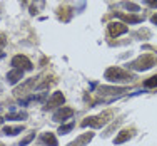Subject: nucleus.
I'll list each match as a JSON object with an SVG mask.
<instances>
[{
  "instance_id": "412c9836",
  "label": "nucleus",
  "mask_w": 157,
  "mask_h": 146,
  "mask_svg": "<svg viewBox=\"0 0 157 146\" xmlns=\"http://www.w3.org/2000/svg\"><path fill=\"white\" fill-rule=\"evenodd\" d=\"M35 2H37V3H39V5H40V7H42V5H44V0H35ZM37 12H39V9H37V7H35V5H32V7H30V14H32V15H35V14H37Z\"/></svg>"
},
{
  "instance_id": "39448f33",
  "label": "nucleus",
  "mask_w": 157,
  "mask_h": 146,
  "mask_svg": "<svg viewBox=\"0 0 157 146\" xmlns=\"http://www.w3.org/2000/svg\"><path fill=\"white\" fill-rule=\"evenodd\" d=\"M63 101H65V97H63L62 92H54L50 97H48V101L45 103V106H44V109L48 111V109H54V107H59L63 104Z\"/></svg>"
},
{
  "instance_id": "7ed1b4c3",
  "label": "nucleus",
  "mask_w": 157,
  "mask_h": 146,
  "mask_svg": "<svg viewBox=\"0 0 157 146\" xmlns=\"http://www.w3.org/2000/svg\"><path fill=\"white\" fill-rule=\"evenodd\" d=\"M109 116H110L109 113H105L104 116L100 114V116H90V118H85L84 121L80 123V126L82 128H87V126L89 128H102V126H105L107 123H109V119H107Z\"/></svg>"
},
{
  "instance_id": "9b49d317",
  "label": "nucleus",
  "mask_w": 157,
  "mask_h": 146,
  "mask_svg": "<svg viewBox=\"0 0 157 146\" xmlns=\"http://www.w3.org/2000/svg\"><path fill=\"white\" fill-rule=\"evenodd\" d=\"M22 77H24V71H22V69H15V67H13V69L7 74V82H9L10 86H13V84H17Z\"/></svg>"
},
{
  "instance_id": "4be33fe9",
  "label": "nucleus",
  "mask_w": 157,
  "mask_h": 146,
  "mask_svg": "<svg viewBox=\"0 0 157 146\" xmlns=\"http://www.w3.org/2000/svg\"><path fill=\"white\" fill-rule=\"evenodd\" d=\"M144 3L149 7H157V0H144Z\"/></svg>"
},
{
  "instance_id": "4468645a",
  "label": "nucleus",
  "mask_w": 157,
  "mask_h": 146,
  "mask_svg": "<svg viewBox=\"0 0 157 146\" xmlns=\"http://www.w3.org/2000/svg\"><path fill=\"white\" fill-rule=\"evenodd\" d=\"M40 140H42L44 144H48V146H57V138H55L54 133H44L42 136H40Z\"/></svg>"
},
{
  "instance_id": "0eeeda50",
  "label": "nucleus",
  "mask_w": 157,
  "mask_h": 146,
  "mask_svg": "<svg viewBox=\"0 0 157 146\" xmlns=\"http://www.w3.org/2000/svg\"><path fill=\"white\" fill-rule=\"evenodd\" d=\"M74 116V109L72 107H60V109H57L54 113V121L55 123H63L67 121V119H70Z\"/></svg>"
},
{
  "instance_id": "f3484780",
  "label": "nucleus",
  "mask_w": 157,
  "mask_h": 146,
  "mask_svg": "<svg viewBox=\"0 0 157 146\" xmlns=\"http://www.w3.org/2000/svg\"><path fill=\"white\" fill-rule=\"evenodd\" d=\"M121 7H124V9H127V10H132V12H139L140 10V7L137 5V3H132V2H122Z\"/></svg>"
},
{
  "instance_id": "bb28decb",
  "label": "nucleus",
  "mask_w": 157,
  "mask_h": 146,
  "mask_svg": "<svg viewBox=\"0 0 157 146\" xmlns=\"http://www.w3.org/2000/svg\"><path fill=\"white\" fill-rule=\"evenodd\" d=\"M0 146H5V144H2V143H0Z\"/></svg>"
},
{
  "instance_id": "9d476101",
  "label": "nucleus",
  "mask_w": 157,
  "mask_h": 146,
  "mask_svg": "<svg viewBox=\"0 0 157 146\" xmlns=\"http://www.w3.org/2000/svg\"><path fill=\"white\" fill-rule=\"evenodd\" d=\"M115 17H119L121 20L127 22V24H139V22L144 20V17H142V15H132V14H124V12H117V14H115Z\"/></svg>"
},
{
  "instance_id": "5701e85b",
  "label": "nucleus",
  "mask_w": 157,
  "mask_h": 146,
  "mask_svg": "<svg viewBox=\"0 0 157 146\" xmlns=\"http://www.w3.org/2000/svg\"><path fill=\"white\" fill-rule=\"evenodd\" d=\"M5 44H7L5 37H3V35H0V49H3V47H5Z\"/></svg>"
},
{
  "instance_id": "2eb2a0df",
  "label": "nucleus",
  "mask_w": 157,
  "mask_h": 146,
  "mask_svg": "<svg viewBox=\"0 0 157 146\" xmlns=\"http://www.w3.org/2000/svg\"><path fill=\"white\" fill-rule=\"evenodd\" d=\"M24 131V126H5V128L2 129V134H5V136H13V134H18Z\"/></svg>"
},
{
  "instance_id": "a211bd4d",
  "label": "nucleus",
  "mask_w": 157,
  "mask_h": 146,
  "mask_svg": "<svg viewBox=\"0 0 157 146\" xmlns=\"http://www.w3.org/2000/svg\"><path fill=\"white\" fill-rule=\"evenodd\" d=\"M144 87H147V89L157 87V76H152V77H149V79H145L144 81Z\"/></svg>"
},
{
  "instance_id": "6ab92c4d",
  "label": "nucleus",
  "mask_w": 157,
  "mask_h": 146,
  "mask_svg": "<svg viewBox=\"0 0 157 146\" xmlns=\"http://www.w3.org/2000/svg\"><path fill=\"white\" fill-rule=\"evenodd\" d=\"M33 138H35V133H30V134H27V136L24 138V140L20 141V143H18V146H27L29 143H30V141L33 140Z\"/></svg>"
},
{
  "instance_id": "423d86ee",
  "label": "nucleus",
  "mask_w": 157,
  "mask_h": 146,
  "mask_svg": "<svg viewBox=\"0 0 157 146\" xmlns=\"http://www.w3.org/2000/svg\"><path fill=\"white\" fill-rule=\"evenodd\" d=\"M32 87H37V77L27 79V81H25L22 86H18V87H15L13 94H15L17 97H18V96H24V94H27L29 91H32Z\"/></svg>"
},
{
  "instance_id": "f257e3e1",
  "label": "nucleus",
  "mask_w": 157,
  "mask_h": 146,
  "mask_svg": "<svg viewBox=\"0 0 157 146\" xmlns=\"http://www.w3.org/2000/svg\"><path fill=\"white\" fill-rule=\"evenodd\" d=\"M104 77L109 82H132L134 79L132 74H129L122 67H109L104 74Z\"/></svg>"
},
{
  "instance_id": "b1692460",
  "label": "nucleus",
  "mask_w": 157,
  "mask_h": 146,
  "mask_svg": "<svg viewBox=\"0 0 157 146\" xmlns=\"http://www.w3.org/2000/svg\"><path fill=\"white\" fill-rule=\"evenodd\" d=\"M151 22H152L154 25H157V14H154V15L151 17Z\"/></svg>"
},
{
  "instance_id": "f03ea898",
  "label": "nucleus",
  "mask_w": 157,
  "mask_h": 146,
  "mask_svg": "<svg viewBox=\"0 0 157 146\" xmlns=\"http://www.w3.org/2000/svg\"><path fill=\"white\" fill-rule=\"evenodd\" d=\"M155 62L157 61H155L154 55L144 54V55H140V57H137L136 61L129 62L127 67H129V69H132V71H147V69H151V67H154Z\"/></svg>"
},
{
  "instance_id": "a878e982",
  "label": "nucleus",
  "mask_w": 157,
  "mask_h": 146,
  "mask_svg": "<svg viewBox=\"0 0 157 146\" xmlns=\"http://www.w3.org/2000/svg\"><path fill=\"white\" fill-rule=\"evenodd\" d=\"M2 123H3V118H0V126H2Z\"/></svg>"
},
{
  "instance_id": "ddd939ff",
  "label": "nucleus",
  "mask_w": 157,
  "mask_h": 146,
  "mask_svg": "<svg viewBox=\"0 0 157 146\" xmlns=\"http://www.w3.org/2000/svg\"><path fill=\"white\" fill-rule=\"evenodd\" d=\"M130 138H132V131H129V129H122L121 133L115 136V140H114V143L115 144H122V143H125V141H129Z\"/></svg>"
},
{
  "instance_id": "20e7f679",
  "label": "nucleus",
  "mask_w": 157,
  "mask_h": 146,
  "mask_svg": "<svg viewBox=\"0 0 157 146\" xmlns=\"http://www.w3.org/2000/svg\"><path fill=\"white\" fill-rule=\"evenodd\" d=\"M12 66L15 69H22V71H32L33 69V64L30 62V59L25 57V55L18 54V55H13L12 57Z\"/></svg>"
},
{
  "instance_id": "f8f14e48",
  "label": "nucleus",
  "mask_w": 157,
  "mask_h": 146,
  "mask_svg": "<svg viewBox=\"0 0 157 146\" xmlns=\"http://www.w3.org/2000/svg\"><path fill=\"white\" fill-rule=\"evenodd\" d=\"M94 138V133H85V134H82V136H78L75 141H72V143H69L67 146H85L89 143V141Z\"/></svg>"
},
{
  "instance_id": "393cba45",
  "label": "nucleus",
  "mask_w": 157,
  "mask_h": 146,
  "mask_svg": "<svg viewBox=\"0 0 157 146\" xmlns=\"http://www.w3.org/2000/svg\"><path fill=\"white\" fill-rule=\"evenodd\" d=\"M3 55H5V54H3V52H0V59H2V57H3Z\"/></svg>"
},
{
  "instance_id": "1a4fd4ad",
  "label": "nucleus",
  "mask_w": 157,
  "mask_h": 146,
  "mask_svg": "<svg viewBox=\"0 0 157 146\" xmlns=\"http://www.w3.org/2000/svg\"><path fill=\"white\" fill-rule=\"evenodd\" d=\"M129 91V87H109V86H100L99 87V94H112V96H121L124 92Z\"/></svg>"
},
{
  "instance_id": "aec40b11",
  "label": "nucleus",
  "mask_w": 157,
  "mask_h": 146,
  "mask_svg": "<svg viewBox=\"0 0 157 146\" xmlns=\"http://www.w3.org/2000/svg\"><path fill=\"white\" fill-rule=\"evenodd\" d=\"M72 128H74L72 123H70V124H65V126H60V128H59V134H67L69 131H72Z\"/></svg>"
},
{
  "instance_id": "6e6552de",
  "label": "nucleus",
  "mask_w": 157,
  "mask_h": 146,
  "mask_svg": "<svg viewBox=\"0 0 157 146\" xmlns=\"http://www.w3.org/2000/svg\"><path fill=\"white\" fill-rule=\"evenodd\" d=\"M107 29H109V34L112 37H119V35H122V34H125L129 30V27H127L125 24H122V22H110V24L107 25Z\"/></svg>"
},
{
  "instance_id": "dca6fc26",
  "label": "nucleus",
  "mask_w": 157,
  "mask_h": 146,
  "mask_svg": "<svg viewBox=\"0 0 157 146\" xmlns=\"http://www.w3.org/2000/svg\"><path fill=\"white\" fill-rule=\"evenodd\" d=\"M27 113L25 111H22V113H10L7 114V119H15V121H20V119H27Z\"/></svg>"
}]
</instances>
